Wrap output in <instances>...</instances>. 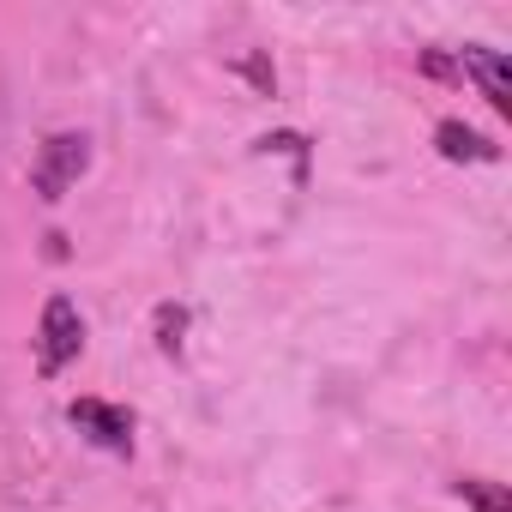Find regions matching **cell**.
Here are the masks:
<instances>
[{
  "label": "cell",
  "instance_id": "obj_3",
  "mask_svg": "<svg viewBox=\"0 0 512 512\" xmlns=\"http://www.w3.org/2000/svg\"><path fill=\"white\" fill-rule=\"evenodd\" d=\"M67 416H73V428H79V434H91L103 452H133V416H127L121 404H103V398H79Z\"/></svg>",
  "mask_w": 512,
  "mask_h": 512
},
{
  "label": "cell",
  "instance_id": "obj_6",
  "mask_svg": "<svg viewBox=\"0 0 512 512\" xmlns=\"http://www.w3.org/2000/svg\"><path fill=\"white\" fill-rule=\"evenodd\" d=\"M458 494H464L476 512H512L506 488H500V482H488V476H464V482H458Z\"/></svg>",
  "mask_w": 512,
  "mask_h": 512
},
{
  "label": "cell",
  "instance_id": "obj_7",
  "mask_svg": "<svg viewBox=\"0 0 512 512\" xmlns=\"http://www.w3.org/2000/svg\"><path fill=\"white\" fill-rule=\"evenodd\" d=\"M181 332H187V314L163 302V308H157V350H163V356H175V350H181Z\"/></svg>",
  "mask_w": 512,
  "mask_h": 512
},
{
  "label": "cell",
  "instance_id": "obj_1",
  "mask_svg": "<svg viewBox=\"0 0 512 512\" xmlns=\"http://www.w3.org/2000/svg\"><path fill=\"white\" fill-rule=\"evenodd\" d=\"M85 163H91V139L85 133H55L43 151H37V163H31V187H37V199H61L79 175H85Z\"/></svg>",
  "mask_w": 512,
  "mask_h": 512
},
{
  "label": "cell",
  "instance_id": "obj_4",
  "mask_svg": "<svg viewBox=\"0 0 512 512\" xmlns=\"http://www.w3.org/2000/svg\"><path fill=\"white\" fill-rule=\"evenodd\" d=\"M458 73H470V79L482 85V97H488L500 115L512 109V67H506V55H500V49H482V43L458 49Z\"/></svg>",
  "mask_w": 512,
  "mask_h": 512
},
{
  "label": "cell",
  "instance_id": "obj_9",
  "mask_svg": "<svg viewBox=\"0 0 512 512\" xmlns=\"http://www.w3.org/2000/svg\"><path fill=\"white\" fill-rule=\"evenodd\" d=\"M241 73H247L253 85H260V91H272V85H278V73L266 67V55H247V61H241Z\"/></svg>",
  "mask_w": 512,
  "mask_h": 512
},
{
  "label": "cell",
  "instance_id": "obj_5",
  "mask_svg": "<svg viewBox=\"0 0 512 512\" xmlns=\"http://www.w3.org/2000/svg\"><path fill=\"white\" fill-rule=\"evenodd\" d=\"M434 145H440L446 163H488V157H494V145H488L482 133H470L464 121H440V127H434Z\"/></svg>",
  "mask_w": 512,
  "mask_h": 512
},
{
  "label": "cell",
  "instance_id": "obj_8",
  "mask_svg": "<svg viewBox=\"0 0 512 512\" xmlns=\"http://www.w3.org/2000/svg\"><path fill=\"white\" fill-rule=\"evenodd\" d=\"M422 73H428V79H464V73H458V61H452V55H440V49H428V55H422Z\"/></svg>",
  "mask_w": 512,
  "mask_h": 512
},
{
  "label": "cell",
  "instance_id": "obj_2",
  "mask_svg": "<svg viewBox=\"0 0 512 512\" xmlns=\"http://www.w3.org/2000/svg\"><path fill=\"white\" fill-rule=\"evenodd\" d=\"M79 350H85V320H79V308H73L67 296H49V302H43V326H37V368L55 380Z\"/></svg>",
  "mask_w": 512,
  "mask_h": 512
}]
</instances>
